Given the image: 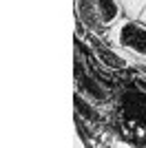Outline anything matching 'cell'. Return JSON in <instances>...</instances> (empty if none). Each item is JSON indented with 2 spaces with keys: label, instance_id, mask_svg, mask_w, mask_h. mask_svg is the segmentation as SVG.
Instances as JSON below:
<instances>
[{
  "label": "cell",
  "instance_id": "3957f363",
  "mask_svg": "<svg viewBox=\"0 0 146 148\" xmlns=\"http://www.w3.org/2000/svg\"><path fill=\"white\" fill-rule=\"evenodd\" d=\"M117 2L122 5L124 16H128V18H140L146 7V0H117Z\"/></svg>",
  "mask_w": 146,
  "mask_h": 148
},
{
  "label": "cell",
  "instance_id": "277c9868",
  "mask_svg": "<svg viewBox=\"0 0 146 148\" xmlns=\"http://www.w3.org/2000/svg\"><path fill=\"white\" fill-rule=\"evenodd\" d=\"M140 20H142V22H146V7H144V11H142V16H140Z\"/></svg>",
  "mask_w": 146,
  "mask_h": 148
},
{
  "label": "cell",
  "instance_id": "7a4b0ae2",
  "mask_svg": "<svg viewBox=\"0 0 146 148\" xmlns=\"http://www.w3.org/2000/svg\"><path fill=\"white\" fill-rule=\"evenodd\" d=\"M104 40L113 44L131 64L146 69V22L124 16L111 27Z\"/></svg>",
  "mask_w": 146,
  "mask_h": 148
},
{
  "label": "cell",
  "instance_id": "6da1fadb",
  "mask_svg": "<svg viewBox=\"0 0 146 148\" xmlns=\"http://www.w3.org/2000/svg\"><path fill=\"white\" fill-rule=\"evenodd\" d=\"M75 22L84 33L106 38L111 27L124 18V9L117 0H73Z\"/></svg>",
  "mask_w": 146,
  "mask_h": 148
}]
</instances>
